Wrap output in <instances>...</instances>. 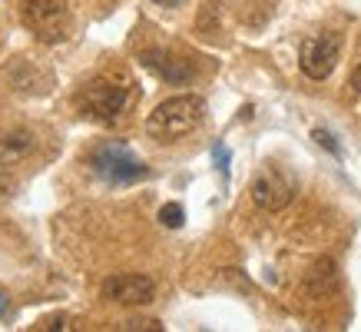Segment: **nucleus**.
Returning a JSON list of instances; mask_svg holds the SVG:
<instances>
[{"mask_svg":"<svg viewBox=\"0 0 361 332\" xmlns=\"http://www.w3.org/2000/svg\"><path fill=\"white\" fill-rule=\"evenodd\" d=\"M202 117H206V100L202 97H196V93L169 97L146 117V133L159 143H173V140L196 130Z\"/></svg>","mask_w":361,"mask_h":332,"instance_id":"nucleus-1","label":"nucleus"},{"mask_svg":"<svg viewBox=\"0 0 361 332\" xmlns=\"http://www.w3.org/2000/svg\"><path fill=\"white\" fill-rule=\"evenodd\" d=\"M130 80L123 77H97L90 80L87 87H83V93H80V107L93 117V120H103L110 123L116 120L126 107H130Z\"/></svg>","mask_w":361,"mask_h":332,"instance_id":"nucleus-2","label":"nucleus"},{"mask_svg":"<svg viewBox=\"0 0 361 332\" xmlns=\"http://www.w3.org/2000/svg\"><path fill=\"white\" fill-rule=\"evenodd\" d=\"M20 20L40 44H56L70 33V7L66 0H23Z\"/></svg>","mask_w":361,"mask_h":332,"instance_id":"nucleus-3","label":"nucleus"},{"mask_svg":"<svg viewBox=\"0 0 361 332\" xmlns=\"http://www.w3.org/2000/svg\"><path fill=\"white\" fill-rule=\"evenodd\" d=\"M90 166L97 170L99 179H106V183H113V186H130V183H136V179H146V173H149L146 163L136 160L123 143L97 146L93 156H90Z\"/></svg>","mask_w":361,"mask_h":332,"instance_id":"nucleus-4","label":"nucleus"},{"mask_svg":"<svg viewBox=\"0 0 361 332\" xmlns=\"http://www.w3.org/2000/svg\"><path fill=\"white\" fill-rule=\"evenodd\" d=\"M341 57V33L329 30V33H312L302 40L298 50V66L308 80H329L335 64Z\"/></svg>","mask_w":361,"mask_h":332,"instance_id":"nucleus-5","label":"nucleus"},{"mask_svg":"<svg viewBox=\"0 0 361 332\" xmlns=\"http://www.w3.org/2000/svg\"><path fill=\"white\" fill-rule=\"evenodd\" d=\"M249 193H252V203H255L259 210L279 213V210H285V206L292 203V196H295V183L285 177L282 170L269 166V170H262L259 177L252 179Z\"/></svg>","mask_w":361,"mask_h":332,"instance_id":"nucleus-6","label":"nucleus"},{"mask_svg":"<svg viewBox=\"0 0 361 332\" xmlns=\"http://www.w3.org/2000/svg\"><path fill=\"white\" fill-rule=\"evenodd\" d=\"M103 299H113L120 306H149L156 299V283L149 276L136 273H120L103 283Z\"/></svg>","mask_w":361,"mask_h":332,"instance_id":"nucleus-7","label":"nucleus"},{"mask_svg":"<svg viewBox=\"0 0 361 332\" xmlns=\"http://www.w3.org/2000/svg\"><path fill=\"white\" fill-rule=\"evenodd\" d=\"M142 64L153 70L156 77H163L166 83H189L192 80V64L189 60H179V57L173 54H163V50H146L142 54Z\"/></svg>","mask_w":361,"mask_h":332,"instance_id":"nucleus-8","label":"nucleus"},{"mask_svg":"<svg viewBox=\"0 0 361 332\" xmlns=\"http://www.w3.org/2000/svg\"><path fill=\"white\" fill-rule=\"evenodd\" d=\"M30 150H33V133L30 130H11L4 140H0V166L20 163Z\"/></svg>","mask_w":361,"mask_h":332,"instance_id":"nucleus-9","label":"nucleus"},{"mask_svg":"<svg viewBox=\"0 0 361 332\" xmlns=\"http://www.w3.org/2000/svg\"><path fill=\"white\" fill-rule=\"evenodd\" d=\"M335 283H338V273H335V263H331V259H318V263L312 266V273L305 276V289L312 296H325L329 289H335Z\"/></svg>","mask_w":361,"mask_h":332,"instance_id":"nucleus-10","label":"nucleus"},{"mask_svg":"<svg viewBox=\"0 0 361 332\" xmlns=\"http://www.w3.org/2000/svg\"><path fill=\"white\" fill-rule=\"evenodd\" d=\"M183 220H186V213H183V206H179V203H166L163 210H159V223H163V226H169V230H179V226H183Z\"/></svg>","mask_w":361,"mask_h":332,"instance_id":"nucleus-11","label":"nucleus"},{"mask_svg":"<svg viewBox=\"0 0 361 332\" xmlns=\"http://www.w3.org/2000/svg\"><path fill=\"white\" fill-rule=\"evenodd\" d=\"M312 136H315V140H318V146H325V150H329L331 156H341L338 143H335V136H331L329 130H315V133H312Z\"/></svg>","mask_w":361,"mask_h":332,"instance_id":"nucleus-12","label":"nucleus"},{"mask_svg":"<svg viewBox=\"0 0 361 332\" xmlns=\"http://www.w3.org/2000/svg\"><path fill=\"white\" fill-rule=\"evenodd\" d=\"M348 87H351V93H355V97H361V60H358V66L351 70V80H348Z\"/></svg>","mask_w":361,"mask_h":332,"instance_id":"nucleus-13","label":"nucleus"},{"mask_svg":"<svg viewBox=\"0 0 361 332\" xmlns=\"http://www.w3.org/2000/svg\"><path fill=\"white\" fill-rule=\"evenodd\" d=\"M33 329L44 332V329H66V326H63V319H44L40 326H33Z\"/></svg>","mask_w":361,"mask_h":332,"instance_id":"nucleus-14","label":"nucleus"},{"mask_svg":"<svg viewBox=\"0 0 361 332\" xmlns=\"http://www.w3.org/2000/svg\"><path fill=\"white\" fill-rule=\"evenodd\" d=\"M216 160H219V170L226 173V170H229V166H226L229 163V150H226V146H216Z\"/></svg>","mask_w":361,"mask_h":332,"instance_id":"nucleus-15","label":"nucleus"},{"mask_svg":"<svg viewBox=\"0 0 361 332\" xmlns=\"http://www.w3.org/2000/svg\"><path fill=\"white\" fill-rule=\"evenodd\" d=\"M153 4H159V7H176L179 0H153Z\"/></svg>","mask_w":361,"mask_h":332,"instance_id":"nucleus-16","label":"nucleus"},{"mask_svg":"<svg viewBox=\"0 0 361 332\" xmlns=\"http://www.w3.org/2000/svg\"><path fill=\"white\" fill-rule=\"evenodd\" d=\"M4 312H7V299L0 296V316H4Z\"/></svg>","mask_w":361,"mask_h":332,"instance_id":"nucleus-17","label":"nucleus"}]
</instances>
